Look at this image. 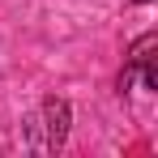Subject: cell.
I'll use <instances>...</instances> for the list:
<instances>
[{"label":"cell","mask_w":158,"mask_h":158,"mask_svg":"<svg viewBox=\"0 0 158 158\" xmlns=\"http://www.w3.org/2000/svg\"><path fill=\"white\" fill-rule=\"evenodd\" d=\"M158 47V34H141L137 43H132V52H128V64H124V73H120V90H132V77H137V69L145 64V60H154V52Z\"/></svg>","instance_id":"obj_2"},{"label":"cell","mask_w":158,"mask_h":158,"mask_svg":"<svg viewBox=\"0 0 158 158\" xmlns=\"http://www.w3.org/2000/svg\"><path fill=\"white\" fill-rule=\"evenodd\" d=\"M137 4H150V0H137Z\"/></svg>","instance_id":"obj_3"},{"label":"cell","mask_w":158,"mask_h":158,"mask_svg":"<svg viewBox=\"0 0 158 158\" xmlns=\"http://www.w3.org/2000/svg\"><path fill=\"white\" fill-rule=\"evenodd\" d=\"M39 128L47 132L39 141V150H60L64 137H69V103L64 98H43V124Z\"/></svg>","instance_id":"obj_1"}]
</instances>
